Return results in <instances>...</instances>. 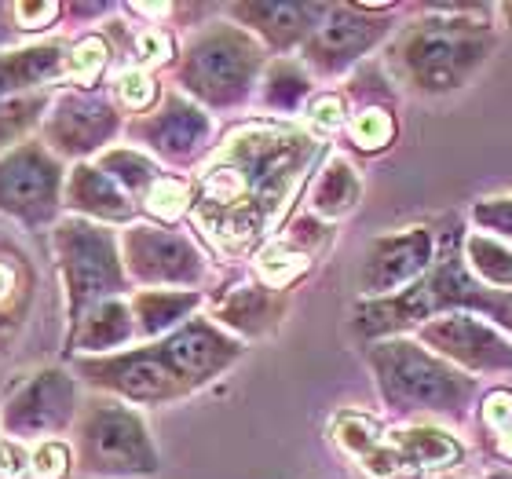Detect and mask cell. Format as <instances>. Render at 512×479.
<instances>
[{"label":"cell","mask_w":512,"mask_h":479,"mask_svg":"<svg viewBox=\"0 0 512 479\" xmlns=\"http://www.w3.org/2000/svg\"><path fill=\"white\" fill-rule=\"evenodd\" d=\"M308 158L311 136L304 132L242 128L202 176L194 220L231 249L256 242L286 205Z\"/></svg>","instance_id":"obj_1"},{"label":"cell","mask_w":512,"mask_h":479,"mask_svg":"<svg viewBox=\"0 0 512 479\" xmlns=\"http://www.w3.org/2000/svg\"><path fill=\"white\" fill-rule=\"evenodd\" d=\"M77 447L85 472L103 476H143L158 469V454L136 414L121 406H92L77 428Z\"/></svg>","instance_id":"obj_2"},{"label":"cell","mask_w":512,"mask_h":479,"mask_svg":"<svg viewBox=\"0 0 512 479\" xmlns=\"http://www.w3.org/2000/svg\"><path fill=\"white\" fill-rule=\"evenodd\" d=\"M59 256H63V275L70 286V308L81 322V308L96 304L121 286V267L114 256V245L103 231L88 224H63L59 227Z\"/></svg>","instance_id":"obj_3"},{"label":"cell","mask_w":512,"mask_h":479,"mask_svg":"<svg viewBox=\"0 0 512 479\" xmlns=\"http://www.w3.org/2000/svg\"><path fill=\"white\" fill-rule=\"evenodd\" d=\"M256 70V48L238 30L205 33L187 55V85L209 103H231L249 88Z\"/></svg>","instance_id":"obj_4"},{"label":"cell","mask_w":512,"mask_h":479,"mask_svg":"<svg viewBox=\"0 0 512 479\" xmlns=\"http://www.w3.org/2000/svg\"><path fill=\"white\" fill-rule=\"evenodd\" d=\"M59 198V165L37 143L11 150L0 158V213L41 224L55 213Z\"/></svg>","instance_id":"obj_5"},{"label":"cell","mask_w":512,"mask_h":479,"mask_svg":"<svg viewBox=\"0 0 512 479\" xmlns=\"http://www.w3.org/2000/svg\"><path fill=\"white\" fill-rule=\"evenodd\" d=\"M81 370L96 384H107V388L128 395V399H139V403H158V399H169V395L187 388L176 366L169 362V355H165V348L114 355V359L103 362H81Z\"/></svg>","instance_id":"obj_6"},{"label":"cell","mask_w":512,"mask_h":479,"mask_svg":"<svg viewBox=\"0 0 512 479\" xmlns=\"http://www.w3.org/2000/svg\"><path fill=\"white\" fill-rule=\"evenodd\" d=\"M70 414H74V381L59 370H44L4 406V428L15 436H48L59 432Z\"/></svg>","instance_id":"obj_7"},{"label":"cell","mask_w":512,"mask_h":479,"mask_svg":"<svg viewBox=\"0 0 512 479\" xmlns=\"http://www.w3.org/2000/svg\"><path fill=\"white\" fill-rule=\"evenodd\" d=\"M483 59V44L469 41L461 33H417L406 44V63L421 81V88H454L472 66Z\"/></svg>","instance_id":"obj_8"},{"label":"cell","mask_w":512,"mask_h":479,"mask_svg":"<svg viewBox=\"0 0 512 479\" xmlns=\"http://www.w3.org/2000/svg\"><path fill=\"white\" fill-rule=\"evenodd\" d=\"M125 253L132 275L143 282H191L202 271L191 242H183L180 235H169V231H154V227L128 231Z\"/></svg>","instance_id":"obj_9"},{"label":"cell","mask_w":512,"mask_h":479,"mask_svg":"<svg viewBox=\"0 0 512 479\" xmlns=\"http://www.w3.org/2000/svg\"><path fill=\"white\" fill-rule=\"evenodd\" d=\"M384 381L392 384V395H403L410 403H447L454 399V381L432 359L414 352L410 344H392V352L377 355Z\"/></svg>","instance_id":"obj_10"},{"label":"cell","mask_w":512,"mask_h":479,"mask_svg":"<svg viewBox=\"0 0 512 479\" xmlns=\"http://www.w3.org/2000/svg\"><path fill=\"white\" fill-rule=\"evenodd\" d=\"M161 348H165V355H169V362L176 366V373L183 377L187 388L209 381L213 373H220L238 355V344L220 337L216 330H209L205 322H191L187 330L176 333Z\"/></svg>","instance_id":"obj_11"},{"label":"cell","mask_w":512,"mask_h":479,"mask_svg":"<svg viewBox=\"0 0 512 479\" xmlns=\"http://www.w3.org/2000/svg\"><path fill=\"white\" fill-rule=\"evenodd\" d=\"M114 128H118V121H114L107 103H99V99H63L52 121H48V139L63 154H81V150L99 147Z\"/></svg>","instance_id":"obj_12"},{"label":"cell","mask_w":512,"mask_h":479,"mask_svg":"<svg viewBox=\"0 0 512 479\" xmlns=\"http://www.w3.org/2000/svg\"><path fill=\"white\" fill-rule=\"evenodd\" d=\"M425 264H428V235L414 231V235H403V238H384V242H377L374 256H370V267L363 271V286H370V293H381V289H392L403 278L417 275Z\"/></svg>","instance_id":"obj_13"},{"label":"cell","mask_w":512,"mask_h":479,"mask_svg":"<svg viewBox=\"0 0 512 479\" xmlns=\"http://www.w3.org/2000/svg\"><path fill=\"white\" fill-rule=\"evenodd\" d=\"M147 136L154 139V147L172 154V158H187V154H194V150L205 143L209 121H205L202 110H194L191 103L169 99L165 110L147 125Z\"/></svg>","instance_id":"obj_14"},{"label":"cell","mask_w":512,"mask_h":479,"mask_svg":"<svg viewBox=\"0 0 512 479\" xmlns=\"http://www.w3.org/2000/svg\"><path fill=\"white\" fill-rule=\"evenodd\" d=\"M59 70H63V44H41V48L0 55V99L19 92V88L41 85Z\"/></svg>","instance_id":"obj_15"},{"label":"cell","mask_w":512,"mask_h":479,"mask_svg":"<svg viewBox=\"0 0 512 479\" xmlns=\"http://www.w3.org/2000/svg\"><path fill=\"white\" fill-rule=\"evenodd\" d=\"M66 198L74 209H85L92 216H103V220H125L128 202L125 194L114 187L107 172L92 169V165H81V169L70 176V187H66Z\"/></svg>","instance_id":"obj_16"},{"label":"cell","mask_w":512,"mask_h":479,"mask_svg":"<svg viewBox=\"0 0 512 479\" xmlns=\"http://www.w3.org/2000/svg\"><path fill=\"white\" fill-rule=\"evenodd\" d=\"M333 432H337V439L352 450L355 458L363 461V469L374 479H392L395 476V469H399V454H395V447L377 443L374 425H370V421H363V417H341V421L333 425Z\"/></svg>","instance_id":"obj_17"},{"label":"cell","mask_w":512,"mask_h":479,"mask_svg":"<svg viewBox=\"0 0 512 479\" xmlns=\"http://www.w3.org/2000/svg\"><path fill=\"white\" fill-rule=\"evenodd\" d=\"M377 26L370 22H359L352 19L348 11H333V22H326L319 33H315V41H311V59H319V63H333V59H352L359 48L374 41Z\"/></svg>","instance_id":"obj_18"},{"label":"cell","mask_w":512,"mask_h":479,"mask_svg":"<svg viewBox=\"0 0 512 479\" xmlns=\"http://www.w3.org/2000/svg\"><path fill=\"white\" fill-rule=\"evenodd\" d=\"M322 11L326 8H319V4H246V8H238V15L253 19L256 30H264L271 41L289 44L308 30V22Z\"/></svg>","instance_id":"obj_19"},{"label":"cell","mask_w":512,"mask_h":479,"mask_svg":"<svg viewBox=\"0 0 512 479\" xmlns=\"http://www.w3.org/2000/svg\"><path fill=\"white\" fill-rule=\"evenodd\" d=\"M30 308V282H26V264L15 256L0 253V348L11 344L15 326Z\"/></svg>","instance_id":"obj_20"},{"label":"cell","mask_w":512,"mask_h":479,"mask_svg":"<svg viewBox=\"0 0 512 479\" xmlns=\"http://www.w3.org/2000/svg\"><path fill=\"white\" fill-rule=\"evenodd\" d=\"M132 311L121 308V304H103L96 308L88 319H81V330H77V348H88V352H103V348H114L132 333Z\"/></svg>","instance_id":"obj_21"},{"label":"cell","mask_w":512,"mask_h":479,"mask_svg":"<svg viewBox=\"0 0 512 479\" xmlns=\"http://www.w3.org/2000/svg\"><path fill=\"white\" fill-rule=\"evenodd\" d=\"M392 447L399 458H410L417 465H443L458 458V443L432 428H414V432H395Z\"/></svg>","instance_id":"obj_22"},{"label":"cell","mask_w":512,"mask_h":479,"mask_svg":"<svg viewBox=\"0 0 512 479\" xmlns=\"http://www.w3.org/2000/svg\"><path fill=\"white\" fill-rule=\"evenodd\" d=\"M359 198V180H355V172L344 165V161H333L330 169L322 172V180L315 183V198L311 205L326 216H337V213H348Z\"/></svg>","instance_id":"obj_23"},{"label":"cell","mask_w":512,"mask_h":479,"mask_svg":"<svg viewBox=\"0 0 512 479\" xmlns=\"http://www.w3.org/2000/svg\"><path fill=\"white\" fill-rule=\"evenodd\" d=\"M194 308L191 293H143L132 304V315L139 319V326L147 333H158L165 326H172L176 319H183Z\"/></svg>","instance_id":"obj_24"},{"label":"cell","mask_w":512,"mask_h":479,"mask_svg":"<svg viewBox=\"0 0 512 479\" xmlns=\"http://www.w3.org/2000/svg\"><path fill=\"white\" fill-rule=\"evenodd\" d=\"M103 172H110L114 180L125 183L128 191H139V187L150 191V187L161 180L158 169H154L147 158L132 154V150H114V154H107V158H103Z\"/></svg>","instance_id":"obj_25"},{"label":"cell","mask_w":512,"mask_h":479,"mask_svg":"<svg viewBox=\"0 0 512 479\" xmlns=\"http://www.w3.org/2000/svg\"><path fill=\"white\" fill-rule=\"evenodd\" d=\"M256 267H260V278H264L267 286H286V282H293L308 267V253H297L289 245H271Z\"/></svg>","instance_id":"obj_26"},{"label":"cell","mask_w":512,"mask_h":479,"mask_svg":"<svg viewBox=\"0 0 512 479\" xmlns=\"http://www.w3.org/2000/svg\"><path fill=\"white\" fill-rule=\"evenodd\" d=\"M103 66H107V44L99 37H85L66 59V74H70L74 85H92L103 74Z\"/></svg>","instance_id":"obj_27"},{"label":"cell","mask_w":512,"mask_h":479,"mask_svg":"<svg viewBox=\"0 0 512 479\" xmlns=\"http://www.w3.org/2000/svg\"><path fill=\"white\" fill-rule=\"evenodd\" d=\"M41 110H44V96L8 99V103L0 107V147H8L11 139H19L33 121L41 118Z\"/></svg>","instance_id":"obj_28"},{"label":"cell","mask_w":512,"mask_h":479,"mask_svg":"<svg viewBox=\"0 0 512 479\" xmlns=\"http://www.w3.org/2000/svg\"><path fill=\"white\" fill-rule=\"evenodd\" d=\"M187 202H191L187 183L172 180V176H161V180L147 191V209L154 216H161V220H176V216H183Z\"/></svg>","instance_id":"obj_29"},{"label":"cell","mask_w":512,"mask_h":479,"mask_svg":"<svg viewBox=\"0 0 512 479\" xmlns=\"http://www.w3.org/2000/svg\"><path fill=\"white\" fill-rule=\"evenodd\" d=\"M472 264L480 275H487L491 282H512V253L502 245L487 242V238H472L469 242Z\"/></svg>","instance_id":"obj_30"},{"label":"cell","mask_w":512,"mask_h":479,"mask_svg":"<svg viewBox=\"0 0 512 479\" xmlns=\"http://www.w3.org/2000/svg\"><path fill=\"white\" fill-rule=\"evenodd\" d=\"M30 469L37 479H63L66 472H70V450H66L63 443H55V439H44V443H37V450H33Z\"/></svg>","instance_id":"obj_31"},{"label":"cell","mask_w":512,"mask_h":479,"mask_svg":"<svg viewBox=\"0 0 512 479\" xmlns=\"http://www.w3.org/2000/svg\"><path fill=\"white\" fill-rule=\"evenodd\" d=\"M352 136H355V143L366 150L384 147V143L392 139V118H388L384 110H363V114L352 121Z\"/></svg>","instance_id":"obj_32"},{"label":"cell","mask_w":512,"mask_h":479,"mask_svg":"<svg viewBox=\"0 0 512 479\" xmlns=\"http://www.w3.org/2000/svg\"><path fill=\"white\" fill-rule=\"evenodd\" d=\"M304 92H308V81H304V74H297L293 66H275V70H271V88H267V99H271V103L293 107Z\"/></svg>","instance_id":"obj_33"},{"label":"cell","mask_w":512,"mask_h":479,"mask_svg":"<svg viewBox=\"0 0 512 479\" xmlns=\"http://www.w3.org/2000/svg\"><path fill=\"white\" fill-rule=\"evenodd\" d=\"M118 96L125 107L132 110H143L154 103V96H158V85L150 81L143 70H125V74L118 77Z\"/></svg>","instance_id":"obj_34"},{"label":"cell","mask_w":512,"mask_h":479,"mask_svg":"<svg viewBox=\"0 0 512 479\" xmlns=\"http://www.w3.org/2000/svg\"><path fill=\"white\" fill-rule=\"evenodd\" d=\"M224 319L249 330L253 319H267V293H260V289H246V293H238V297L224 308Z\"/></svg>","instance_id":"obj_35"},{"label":"cell","mask_w":512,"mask_h":479,"mask_svg":"<svg viewBox=\"0 0 512 479\" xmlns=\"http://www.w3.org/2000/svg\"><path fill=\"white\" fill-rule=\"evenodd\" d=\"M8 8H11V19H15V30H44L59 15V4H52V0H41V4H8Z\"/></svg>","instance_id":"obj_36"},{"label":"cell","mask_w":512,"mask_h":479,"mask_svg":"<svg viewBox=\"0 0 512 479\" xmlns=\"http://www.w3.org/2000/svg\"><path fill=\"white\" fill-rule=\"evenodd\" d=\"M308 125L319 132V136H333L341 128V99L337 96H322L315 99V107L308 114Z\"/></svg>","instance_id":"obj_37"},{"label":"cell","mask_w":512,"mask_h":479,"mask_svg":"<svg viewBox=\"0 0 512 479\" xmlns=\"http://www.w3.org/2000/svg\"><path fill=\"white\" fill-rule=\"evenodd\" d=\"M30 458L15 439H0V479H22L30 469Z\"/></svg>","instance_id":"obj_38"},{"label":"cell","mask_w":512,"mask_h":479,"mask_svg":"<svg viewBox=\"0 0 512 479\" xmlns=\"http://www.w3.org/2000/svg\"><path fill=\"white\" fill-rule=\"evenodd\" d=\"M139 59H143V63H165V59H169V37H165V33H143V37H139Z\"/></svg>","instance_id":"obj_39"},{"label":"cell","mask_w":512,"mask_h":479,"mask_svg":"<svg viewBox=\"0 0 512 479\" xmlns=\"http://www.w3.org/2000/svg\"><path fill=\"white\" fill-rule=\"evenodd\" d=\"M487 421H491V425H505V421H512V399L505 392H498V395L487 399Z\"/></svg>","instance_id":"obj_40"},{"label":"cell","mask_w":512,"mask_h":479,"mask_svg":"<svg viewBox=\"0 0 512 479\" xmlns=\"http://www.w3.org/2000/svg\"><path fill=\"white\" fill-rule=\"evenodd\" d=\"M505 450H509V454H512V432H509V436H505Z\"/></svg>","instance_id":"obj_41"},{"label":"cell","mask_w":512,"mask_h":479,"mask_svg":"<svg viewBox=\"0 0 512 479\" xmlns=\"http://www.w3.org/2000/svg\"><path fill=\"white\" fill-rule=\"evenodd\" d=\"M491 479H512V476H491Z\"/></svg>","instance_id":"obj_42"}]
</instances>
